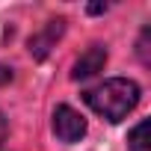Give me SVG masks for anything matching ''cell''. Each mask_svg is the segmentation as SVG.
Segmentation results:
<instances>
[{
	"label": "cell",
	"mask_w": 151,
	"mask_h": 151,
	"mask_svg": "<svg viewBox=\"0 0 151 151\" xmlns=\"http://www.w3.org/2000/svg\"><path fill=\"white\" fill-rule=\"evenodd\" d=\"M62 30H65V21H62V18L47 21L39 33H33V36H30V53H33L36 59H45V56L50 53V47L56 45V39L62 36Z\"/></svg>",
	"instance_id": "3"
},
{
	"label": "cell",
	"mask_w": 151,
	"mask_h": 151,
	"mask_svg": "<svg viewBox=\"0 0 151 151\" xmlns=\"http://www.w3.org/2000/svg\"><path fill=\"white\" fill-rule=\"evenodd\" d=\"M83 101L107 122H122L136 104H139V86L127 77H113L104 80L92 89L83 92Z\"/></svg>",
	"instance_id": "1"
},
{
	"label": "cell",
	"mask_w": 151,
	"mask_h": 151,
	"mask_svg": "<svg viewBox=\"0 0 151 151\" xmlns=\"http://www.w3.org/2000/svg\"><path fill=\"white\" fill-rule=\"evenodd\" d=\"M53 133L59 142H80L86 136V119L77 113V110H71L68 104L56 107L53 110Z\"/></svg>",
	"instance_id": "2"
},
{
	"label": "cell",
	"mask_w": 151,
	"mask_h": 151,
	"mask_svg": "<svg viewBox=\"0 0 151 151\" xmlns=\"http://www.w3.org/2000/svg\"><path fill=\"white\" fill-rule=\"evenodd\" d=\"M104 65H107V47H104V45H92V47H86V53H80L77 62H74L71 77H74V80L95 77L98 71H104Z\"/></svg>",
	"instance_id": "4"
},
{
	"label": "cell",
	"mask_w": 151,
	"mask_h": 151,
	"mask_svg": "<svg viewBox=\"0 0 151 151\" xmlns=\"http://www.w3.org/2000/svg\"><path fill=\"white\" fill-rule=\"evenodd\" d=\"M9 80H12V68L0 65V83H9Z\"/></svg>",
	"instance_id": "6"
},
{
	"label": "cell",
	"mask_w": 151,
	"mask_h": 151,
	"mask_svg": "<svg viewBox=\"0 0 151 151\" xmlns=\"http://www.w3.org/2000/svg\"><path fill=\"white\" fill-rule=\"evenodd\" d=\"M127 151H151V142H148V122H139L130 136H127Z\"/></svg>",
	"instance_id": "5"
},
{
	"label": "cell",
	"mask_w": 151,
	"mask_h": 151,
	"mask_svg": "<svg viewBox=\"0 0 151 151\" xmlns=\"http://www.w3.org/2000/svg\"><path fill=\"white\" fill-rule=\"evenodd\" d=\"M6 139V119H3V113H0V142Z\"/></svg>",
	"instance_id": "7"
}]
</instances>
